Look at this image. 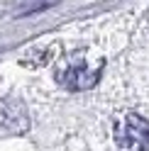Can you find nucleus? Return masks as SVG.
<instances>
[{"label":"nucleus","mask_w":149,"mask_h":151,"mask_svg":"<svg viewBox=\"0 0 149 151\" xmlns=\"http://www.w3.org/2000/svg\"><path fill=\"white\" fill-rule=\"evenodd\" d=\"M115 141L122 151H147L149 149V122L144 117L127 112L115 124Z\"/></svg>","instance_id":"f257e3e1"},{"label":"nucleus","mask_w":149,"mask_h":151,"mask_svg":"<svg viewBox=\"0 0 149 151\" xmlns=\"http://www.w3.org/2000/svg\"><path fill=\"white\" fill-rule=\"evenodd\" d=\"M100 78V66H90L88 61L73 59L66 66H61L56 71V81L69 90H86L93 88Z\"/></svg>","instance_id":"f03ea898"}]
</instances>
